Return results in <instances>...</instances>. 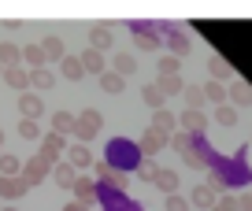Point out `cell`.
Wrapping results in <instances>:
<instances>
[{
    "label": "cell",
    "instance_id": "obj_1",
    "mask_svg": "<svg viewBox=\"0 0 252 211\" xmlns=\"http://www.w3.org/2000/svg\"><path fill=\"white\" fill-rule=\"evenodd\" d=\"M48 167H52V163H48L45 156H30V159L23 163V171H19V178H23L26 185H37V181H45Z\"/></svg>",
    "mask_w": 252,
    "mask_h": 211
},
{
    "label": "cell",
    "instance_id": "obj_2",
    "mask_svg": "<svg viewBox=\"0 0 252 211\" xmlns=\"http://www.w3.org/2000/svg\"><path fill=\"white\" fill-rule=\"evenodd\" d=\"M19 111H23V119H30V122H37L41 115H45V100H41V93H19Z\"/></svg>",
    "mask_w": 252,
    "mask_h": 211
},
{
    "label": "cell",
    "instance_id": "obj_3",
    "mask_svg": "<svg viewBox=\"0 0 252 211\" xmlns=\"http://www.w3.org/2000/svg\"><path fill=\"white\" fill-rule=\"evenodd\" d=\"M96 133H100V115H96V111H82V115L74 119V137L89 141V137H96Z\"/></svg>",
    "mask_w": 252,
    "mask_h": 211
},
{
    "label": "cell",
    "instance_id": "obj_4",
    "mask_svg": "<svg viewBox=\"0 0 252 211\" xmlns=\"http://www.w3.org/2000/svg\"><path fill=\"white\" fill-rule=\"evenodd\" d=\"M178 122H182V130H186L189 137H200V133H204V126H208V119H204V111H189V108H186Z\"/></svg>",
    "mask_w": 252,
    "mask_h": 211
},
{
    "label": "cell",
    "instance_id": "obj_5",
    "mask_svg": "<svg viewBox=\"0 0 252 211\" xmlns=\"http://www.w3.org/2000/svg\"><path fill=\"white\" fill-rule=\"evenodd\" d=\"M63 152H67V141H63L60 133H45V137H41V152L37 156H45L48 163H52L56 156H63Z\"/></svg>",
    "mask_w": 252,
    "mask_h": 211
},
{
    "label": "cell",
    "instance_id": "obj_6",
    "mask_svg": "<svg viewBox=\"0 0 252 211\" xmlns=\"http://www.w3.org/2000/svg\"><path fill=\"white\" fill-rule=\"evenodd\" d=\"M167 141H171V137H163V133H159V130H152V126H149V130L141 133V141H137V149H141L145 156H156V152L163 149Z\"/></svg>",
    "mask_w": 252,
    "mask_h": 211
},
{
    "label": "cell",
    "instance_id": "obj_7",
    "mask_svg": "<svg viewBox=\"0 0 252 211\" xmlns=\"http://www.w3.org/2000/svg\"><path fill=\"white\" fill-rule=\"evenodd\" d=\"M67 167H71V171H86V167H93V152H89L86 145H71V149H67Z\"/></svg>",
    "mask_w": 252,
    "mask_h": 211
},
{
    "label": "cell",
    "instance_id": "obj_8",
    "mask_svg": "<svg viewBox=\"0 0 252 211\" xmlns=\"http://www.w3.org/2000/svg\"><path fill=\"white\" fill-rule=\"evenodd\" d=\"M4 82H8L11 89H19V93H26V86H30V70H26L23 63H15V67H4Z\"/></svg>",
    "mask_w": 252,
    "mask_h": 211
},
{
    "label": "cell",
    "instance_id": "obj_9",
    "mask_svg": "<svg viewBox=\"0 0 252 211\" xmlns=\"http://www.w3.org/2000/svg\"><path fill=\"white\" fill-rule=\"evenodd\" d=\"M56 74H52V67H37V70H30V86L37 89V93H48V89H56Z\"/></svg>",
    "mask_w": 252,
    "mask_h": 211
},
{
    "label": "cell",
    "instance_id": "obj_10",
    "mask_svg": "<svg viewBox=\"0 0 252 211\" xmlns=\"http://www.w3.org/2000/svg\"><path fill=\"white\" fill-rule=\"evenodd\" d=\"M26 189L30 185H26L23 178H0V196H4V200H19Z\"/></svg>",
    "mask_w": 252,
    "mask_h": 211
},
{
    "label": "cell",
    "instance_id": "obj_11",
    "mask_svg": "<svg viewBox=\"0 0 252 211\" xmlns=\"http://www.w3.org/2000/svg\"><path fill=\"white\" fill-rule=\"evenodd\" d=\"M82 70H86V74H96V78H100V74H104V70H108V67H104V56L100 52H93V48H89V52H82Z\"/></svg>",
    "mask_w": 252,
    "mask_h": 211
},
{
    "label": "cell",
    "instance_id": "obj_12",
    "mask_svg": "<svg viewBox=\"0 0 252 211\" xmlns=\"http://www.w3.org/2000/svg\"><path fill=\"white\" fill-rule=\"evenodd\" d=\"M71 189H74V196H78V204H86V208L96 200V185H93L89 178H74V185H71Z\"/></svg>",
    "mask_w": 252,
    "mask_h": 211
},
{
    "label": "cell",
    "instance_id": "obj_13",
    "mask_svg": "<svg viewBox=\"0 0 252 211\" xmlns=\"http://www.w3.org/2000/svg\"><path fill=\"white\" fill-rule=\"evenodd\" d=\"M208 70H212V78L219 82V86H222V82H230V78H234V67H230L226 60H219V56H212V60H208Z\"/></svg>",
    "mask_w": 252,
    "mask_h": 211
},
{
    "label": "cell",
    "instance_id": "obj_14",
    "mask_svg": "<svg viewBox=\"0 0 252 211\" xmlns=\"http://www.w3.org/2000/svg\"><path fill=\"white\" fill-rule=\"evenodd\" d=\"M100 89H104L108 96H119V93L126 89V78H119L115 70H104V74H100Z\"/></svg>",
    "mask_w": 252,
    "mask_h": 211
},
{
    "label": "cell",
    "instance_id": "obj_15",
    "mask_svg": "<svg viewBox=\"0 0 252 211\" xmlns=\"http://www.w3.org/2000/svg\"><path fill=\"white\" fill-rule=\"evenodd\" d=\"M156 89H159V93H163V100H167V96H178V93H182V89H186V86H182V78H178V74H159Z\"/></svg>",
    "mask_w": 252,
    "mask_h": 211
},
{
    "label": "cell",
    "instance_id": "obj_16",
    "mask_svg": "<svg viewBox=\"0 0 252 211\" xmlns=\"http://www.w3.org/2000/svg\"><path fill=\"white\" fill-rule=\"evenodd\" d=\"M89 45H93V52L104 56V48H111V30L108 26H93L89 30Z\"/></svg>",
    "mask_w": 252,
    "mask_h": 211
},
{
    "label": "cell",
    "instance_id": "obj_17",
    "mask_svg": "<svg viewBox=\"0 0 252 211\" xmlns=\"http://www.w3.org/2000/svg\"><path fill=\"white\" fill-rule=\"evenodd\" d=\"M60 74H63L67 82H82V74H86V70H82V63L74 60V56H63V60H60Z\"/></svg>",
    "mask_w": 252,
    "mask_h": 211
},
{
    "label": "cell",
    "instance_id": "obj_18",
    "mask_svg": "<svg viewBox=\"0 0 252 211\" xmlns=\"http://www.w3.org/2000/svg\"><path fill=\"white\" fill-rule=\"evenodd\" d=\"M52 133H60V137L74 133V115H71V111H56V115H52Z\"/></svg>",
    "mask_w": 252,
    "mask_h": 211
},
{
    "label": "cell",
    "instance_id": "obj_19",
    "mask_svg": "<svg viewBox=\"0 0 252 211\" xmlns=\"http://www.w3.org/2000/svg\"><path fill=\"white\" fill-rule=\"evenodd\" d=\"M215 200H219V189L215 185H197L193 189V204H197V208H212Z\"/></svg>",
    "mask_w": 252,
    "mask_h": 211
},
{
    "label": "cell",
    "instance_id": "obj_20",
    "mask_svg": "<svg viewBox=\"0 0 252 211\" xmlns=\"http://www.w3.org/2000/svg\"><path fill=\"white\" fill-rule=\"evenodd\" d=\"M152 130H159L163 137H171V133H174V115H171V111H163V108H159L156 115H152Z\"/></svg>",
    "mask_w": 252,
    "mask_h": 211
},
{
    "label": "cell",
    "instance_id": "obj_21",
    "mask_svg": "<svg viewBox=\"0 0 252 211\" xmlns=\"http://www.w3.org/2000/svg\"><path fill=\"white\" fill-rule=\"evenodd\" d=\"M152 181H156V185L163 189L167 196H171L174 189H178V174H174V171H167V167H159V171H156V178H152Z\"/></svg>",
    "mask_w": 252,
    "mask_h": 211
},
{
    "label": "cell",
    "instance_id": "obj_22",
    "mask_svg": "<svg viewBox=\"0 0 252 211\" xmlns=\"http://www.w3.org/2000/svg\"><path fill=\"white\" fill-rule=\"evenodd\" d=\"M41 52H45V63L63 60V41L60 37H45V41H41Z\"/></svg>",
    "mask_w": 252,
    "mask_h": 211
},
{
    "label": "cell",
    "instance_id": "obj_23",
    "mask_svg": "<svg viewBox=\"0 0 252 211\" xmlns=\"http://www.w3.org/2000/svg\"><path fill=\"white\" fill-rule=\"evenodd\" d=\"M96 174H100L104 181H111L115 189H126V174H123V171H115L111 163H100V167H96Z\"/></svg>",
    "mask_w": 252,
    "mask_h": 211
},
{
    "label": "cell",
    "instance_id": "obj_24",
    "mask_svg": "<svg viewBox=\"0 0 252 211\" xmlns=\"http://www.w3.org/2000/svg\"><path fill=\"white\" fill-rule=\"evenodd\" d=\"M134 70H137V60H134L130 52H119V56H115V74H119V78H130Z\"/></svg>",
    "mask_w": 252,
    "mask_h": 211
},
{
    "label": "cell",
    "instance_id": "obj_25",
    "mask_svg": "<svg viewBox=\"0 0 252 211\" xmlns=\"http://www.w3.org/2000/svg\"><path fill=\"white\" fill-rule=\"evenodd\" d=\"M23 63H26V70H37V67H45V52H41V45L23 48Z\"/></svg>",
    "mask_w": 252,
    "mask_h": 211
},
{
    "label": "cell",
    "instance_id": "obj_26",
    "mask_svg": "<svg viewBox=\"0 0 252 211\" xmlns=\"http://www.w3.org/2000/svg\"><path fill=\"white\" fill-rule=\"evenodd\" d=\"M230 100L234 104H252V86H245V82H230Z\"/></svg>",
    "mask_w": 252,
    "mask_h": 211
},
{
    "label": "cell",
    "instance_id": "obj_27",
    "mask_svg": "<svg viewBox=\"0 0 252 211\" xmlns=\"http://www.w3.org/2000/svg\"><path fill=\"white\" fill-rule=\"evenodd\" d=\"M182 96H186V108L189 111H200V108H204V89L186 86V89H182Z\"/></svg>",
    "mask_w": 252,
    "mask_h": 211
},
{
    "label": "cell",
    "instance_id": "obj_28",
    "mask_svg": "<svg viewBox=\"0 0 252 211\" xmlns=\"http://www.w3.org/2000/svg\"><path fill=\"white\" fill-rule=\"evenodd\" d=\"M0 171H4V178H19V171H23L19 156H8V152H0Z\"/></svg>",
    "mask_w": 252,
    "mask_h": 211
},
{
    "label": "cell",
    "instance_id": "obj_29",
    "mask_svg": "<svg viewBox=\"0 0 252 211\" xmlns=\"http://www.w3.org/2000/svg\"><path fill=\"white\" fill-rule=\"evenodd\" d=\"M23 60V52H19V45H0V67H15V63Z\"/></svg>",
    "mask_w": 252,
    "mask_h": 211
},
{
    "label": "cell",
    "instance_id": "obj_30",
    "mask_svg": "<svg viewBox=\"0 0 252 211\" xmlns=\"http://www.w3.org/2000/svg\"><path fill=\"white\" fill-rule=\"evenodd\" d=\"M74 178H78V174H74L67 163H60V167H56V174H52V181H56L60 189H71V185H74Z\"/></svg>",
    "mask_w": 252,
    "mask_h": 211
},
{
    "label": "cell",
    "instance_id": "obj_31",
    "mask_svg": "<svg viewBox=\"0 0 252 211\" xmlns=\"http://www.w3.org/2000/svg\"><path fill=\"white\" fill-rule=\"evenodd\" d=\"M204 100H212V104H226V89H222L219 82H208V86H204Z\"/></svg>",
    "mask_w": 252,
    "mask_h": 211
},
{
    "label": "cell",
    "instance_id": "obj_32",
    "mask_svg": "<svg viewBox=\"0 0 252 211\" xmlns=\"http://www.w3.org/2000/svg\"><path fill=\"white\" fill-rule=\"evenodd\" d=\"M141 100L149 104V108H156V111L163 108V93H159L156 86H145V89H141Z\"/></svg>",
    "mask_w": 252,
    "mask_h": 211
},
{
    "label": "cell",
    "instance_id": "obj_33",
    "mask_svg": "<svg viewBox=\"0 0 252 211\" xmlns=\"http://www.w3.org/2000/svg\"><path fill=\"white\" fill-rule=\"evenodd\" d=\"M215 122H219V126H234L237 122V111L230 108V104H219V108H215Z\"/></svg>",
    "mask_w": 252,
    "mask_h": 211
},
{
    "label": "cell",
    "instance_id": "obj_34",
    "mask_svg": "<svg viewBox=\"0 0 252 211\" xmlns=\"http://www.w3.org/2000/svg\"><path fill=\"white\" fill-rule=\"evenodd\" d=\"M171 48H174V56H186L189 52V37L178 33V30H171Z\"/></svg>",
    "mask_w": 252,
    "mask_h": 211
},
{
    "label": "cell",
    "instance_id": "obj_35",
    "mask_svg": "<svg viewBox=\"0 0 252 211\" xmlns=\"http://www.w3.org/2000/svg\"><path fill=\"white\" fill-rule=\"evenodd\" d=\"M178 56H163V60H159V74H178Z\"/></svg>",
    "mask_w": 252,
    "mask_h": 211
},
{
    "label": "cell",
    "instance_id": "obj_36",
    "mask_svg": "<svg viewBox=\"0 0 252 211\" xmlns=\"http://www.w3.org/2000/svg\"><path fill=\"white\" fill-rule=\"evenodd\" d=\"M19 137H41L37 122H30V119H23V122H19Z\"/></svg>",
    "mask_w": 252,
    "mask_h": 211
},
{
    "label": "cell",
    "instance_id": "obj_37",
    "mask_svg": "<svg viewBox=\"0 0 252 211\" xmlns=\"http://www.w3.org/2000/svg\"><path fill=\"white\" fill-rule=\"evenodd\" d=\"M167 211H189V200H186V196H167Z\"/></svg>",
    "mask_w": 252,
    "mask_h": 211
},
{
    "label": "cell",
    "instance_id": "obj_38",
    "mask_svg": "<svg viewBox=\"0 0 252 211\" xmlns=\"http://www.w3.org/2000/svg\"><path fill=\"white\" fill-rule=\"evenodd\" d=\"M212 211H237V200L234 196H219V200L212 204Z\"/></svg>",
    "mask_w": 252,
    "mask_h": 211
},
{
    "label": "cell",
    "instance_id": "obj_39",
    "mask_svg": "<svg viewBox=\"0 0 252 211\" xmlns=\"http://www.w3.org/2000/svg\"><path fill=\"white\" fill-rule=\"evenodd\" d=\"M134 37L141 41V48H149V52H152V48H156V37H152L149 30H137V26H134Z\"/></svg>",
    "mask_w": 252,
    "mask_h": 211
},
{
    "label": "cell",
    "instance_id": "obj_40",
    "mask_svg": "<svg viewBox=\"0 0 252 211\" xmlns=\"http://www.w3.org/2000/svg\"><path fill=\"white\" fill-rule=\"evenodd\" d=\"M156 171H159V167L152 163V159H149V163H141V167H137V174H141L145 181H152V178H156Z\"/></svg>",
    "mask_w": 252,
    "mask_h": 211
},
{
    "label": "cell",
    "instance_id": "obj_41",
    "mask_svg": "<svg viewBox=\"0 0 252 211\" xmlns=\"http://www.w3.org/2000/svg\"><path fill=\"white\" fill-rule=\"evenodd\" d=\"M237 211H252V193H245V196H237Z\"/></svg>",
    "mask_w": 252,
    "mask_h": 211
},
{
    "label": "cell",
    "instance_id": "obj_42",
    "mask_svg": "<svg viewBox=\"0 0 252 211\" xmlns=\"http://www.w3.org/2000/svg\"><path fill=\"white\" fill-rule=\"evenodd\" d=\"M63 211H89V208H86V204H78V200H74V204H67Z\"/></svg>",
    "mask_w": 252,
    "mask_h": 211
},
{
    "label": "cell",
    "instance_id": "obj_43",
    "mask_svg": "<svg viewBox=\"0 0 252 211\" xmlns=\"http://www.w3.org/2000/svg\"><path fill=\"white\" fill-rule=\"evenodd\" d=\"M0 152H4V130H0Z\"/></svg>",
    "mask_w": 252,
    "mask_h": 211
},
{
    "label": "cell",
    "instance_id": "obj_44",
    "mask_svg": "<svg viewBox=\"0 0 252 211\" xmlns=\"http://www.w3.org/2000/svg\"><path fill=\"white\" fill-rule=\"evenodd\" d=\"M0 78H4V67H0Z\"/></svg>",
    "mask_w": 252,
    "mask_h": 211
},
{
    "label": "cell",
    "instance_id": "obj_45",
    "mask_svg": "<svg viewBox=\"0 0 252 211\" xmlns=\"http://www.w3.org/2000/svg\"><path fill=\"white\" fill-rule=\"evenodd\" d=\"M4 211H15V208H4Z\"/></svg>",
    "mask_w": 252,
    "mask_h": 211
}]
</instances>
